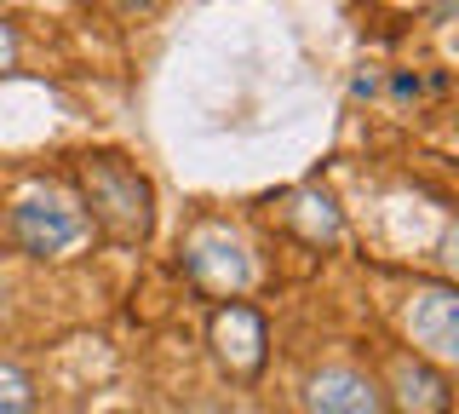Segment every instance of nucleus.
<instances>
[{"instance_id":"nucleus-1","label":"nucleus","mask_w":459,"mask_h":414,"mask_svg":"<svg viewBox=\"0 0 459 414\" xmlns=\"http://www.w3.org/2000/svg\"><path fill=\"white\" fill-rule=\"evenodd\" d=\"M81 184H86V207H92V219L104 225L115 242L150 236L155 196H150V179H143L138 167H126L121 155H98V162L81 167Z\"/></svg>"},{"instance_id":"nucleus-8","label":"nucleus","mask_w":459,"mask_h":414,"mask_svg":"<svg viewBox=\"0 0 459 414\" xmlns=\"http://www.w3.org/2000/svg\"><path fill=\"white\" fill-rule=\"evenodd\" d=\"M0 414H35V385L18 363H0Z\"/></svg>"},{"instance_id":"nucleus-6","label":"nucleus","mask_w":459,"mask_h":414,"mask_svg":"<svg viewBox=\"0 0 459 414\" xmlns=\"http://www.w3.org/2000/svg\"><path fill=\"white\" fill-rule=\"evenodd\" d=\"M391 397H396V414H448L454 409L448 380L430 363H420V357H396L391 363Z\"/></svg>"},{"instance_id":"nucleus-5","label":"nucleus","mask_w":459,"mask_h":414,"mask_svg":"<svg viewBox=\"0 0 459 414\" xmlns=\"http://www.w3.org/2000/svg\"><path fill=\"white\" fill-rule=\"evenodd\" d=\"M408 328H413V346H425L437 363L459 357V299L454 288H430L408 305Z\"/></svg>"},{"instance_id":"nucleus-9","label":"nucleus","mask_w":459,"mask_h":414,"mask_svg":"<svg viewBox=\"0 0 459 414\" xmlns=\"http://www.w3.org/2000/svg\"><path fill=\"white\" fill-rule=\"evenodd\" d=\"M12 58H18V40H12V30L0 23V69H12Z\"/></svg>"},{"instance_id":"nucleus-4","label":"nucleus","mask_w":459,"mask_h":414,"mask_svg":"<svg viewBox=\"0 0 459 414\" xmlns=\"http://www.w3.org/2000/svg\"><path fill=\"white\" fill-rule=\"evenodd\" d=\"M190 270H195V282H207V288H241L247 282V248H241V236L236 231H224V225H207L195 242H190Z\"/></svg>"},{"instance_id":"nucleus-2","label":"nucleus","mask_w":459,"mask_h":414,"mask_svg":"<svg viewBox=\"0 0 459 414\" xmlns=\"http://www.w3.org/2000/svg\"><path fill=\"white\" fill-rule=\"evenodd\" d=\"M12 231H18V242L29 253L52 260V253H69L86 236V213L75 207L69 190H57V184H35V190H23L18 207H12Z\"/></svg>"},{"instance_id":"nucleus-7","label":"nucleus","mask_w":459,"mask_h":414,"mask_svg":"<svg viewBox=\"0 0 459 414\" xmlns=\"http://www.w3.org/2000/svg\"><path fill=\"white\" fill-rule=\"evenodd\" d=\"M310 414H379V392L351 368H327L310 380Z\"/></svg>"},{"instance_id":"nucleus-3","label":"nucleus","mask_w":459,"mask_h":414,"mask_svg":"<svg viewBox=\"0 0 459 414\" xmlns=\"http://www.w3.org/2000/svg\"><path fill=\"white\" fill-rule=\"evenodd\" d=\"M212 351L230 374H258L264 363V317L253 305H219L212 311Z\"/></svg>"}]
</instances>
